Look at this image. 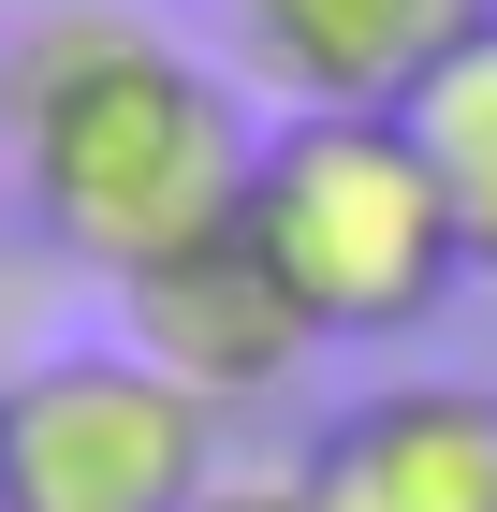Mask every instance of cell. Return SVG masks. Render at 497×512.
Masks as SVG:
<instances>
[{
    "label": "cell",
    "instance_id": "1",
    "mask_svg": "<svg viewBox=\"0 0 497 512\" xmlns=\"http://www.w3.org/2000/svg\"><path fill=\"white\" fill-rule=\"evenodd\" d=\"M0 161L30 235L88 278H147L249 220V88L161 30L147 0H30L0 30Z\"/></svg>",
    "mask_w": 497,
    "mask_h": 512
},
{
    "label": "cell",
    "instance_id": "2",
    "mask_svg": "<svg viewBox=\"0 0 497 512\" xmlns=\"http://www.w3.org/2000/svg\"><path fill=\"white\" fill-rule=\"evenodd\" d=\"M249 249L293 278L322 352H395L483 278L410 118H278L249 161Z\"/></svg>",
    "mask_w": 497,
    "mask_h": 512
},
{
    "label": "cell",
    "instance_id": "3",
    "mask_svg": "<svg viewBox=\"0 0 497 512\" xmlns=\"http://www.w3.org/2000/svg\"><path fill=\"white\" fill-rule=\"evenodd\" d=\"M205 483H220V410L176 395L132 337L15 366V395H0V512H205Z\"/></svg>",
    "mask_w": 497,
    "mask_h": 512
},
{
    "label": "cell",
    "instance_id": "4",
    "mask_svg": "<svg viewBox=\"0 0 497 512\" xmlns=\"http://www.w3.org/2000/svg\"><path fill=\"white\" fill-rule=\"evenodd\" d=\"M117 337L161 366L176 395H205V410H278V395L322 366V322L293 308V278L249 249V220L234 235H205V249H176V264H147V278H117Z\"/></svg>",
    "mask_w": 497,
    "mask_h": 512
},
{
    "label": "cell",
    "instance_id": "5",
    "mask_svg": "<svg viewBox=\"0 0 497 512\" xmlns=\"http://www.w3.org/2000/svg\"><path fill=\"white\" fill-rule=\"evenodd\" d=\"M307 498L322 512H497V381L410 366L307 425Z\"/></svg>",
    "mask_w": 497,
    "mask_h": 512
},
{
    "label": "cell",
    "instance_id": "6",
    "mask_svg": "<svg viewBox=\"0 0 497 512\" xmlns=\"http://www.w3.org/2000/svg\"><path fill=\"white\" fill-rule=\"evenodd\" d=\"M497 0H234V74L278 118H395Z\"/></svg>",
    "mask_w": 497,
    "mask_h": 512
},
{
    "label": "cell",
    "instance_id": "7",
    "mask_svg": "<svg viewBox=\"0 0 497 512\" xmlns=\"http://www.w3.org/2000/svg\"><path fill=\"white\" fill-rule=\"evenodd\" d=\"M410 118V147H424V176L454 191V220H468V264H497V15L439 59V74L395 103Z\"/></svg>",
    "mask_w": 497,
    "mask_h": 512
},
{
    "label": "cell",
    "instance_id": "8",
    "mask_svg": "<svg viewBox=\"0 0 497 512\" xmlns=\"http://www.w3.org/2000/svg\"><path fill=\"white\" fill-rule=\"evenodd\" d=\"M205 512H322V498H307V469H220Z\"/></svg>",
    "mask_w": 497,
    "mask_h": 512
},
{
    "label": "cell",
    "instance_id": "9",
    "mask_svg": "<svg viewBox=\"0 0 497 512\" xmlns=\"http://www.w3.org/2000/svg\"><path fill=\"white\" fill-rule=\"evenodd\" d=\"M0 293H15V235H0Z\"/></svg>",
    "mask_w": 497,
    "mask_h": 512
},
{
    "label": "cell",
    "instance_id": "10",
    "mask_svg": "<svg viewBox=\"0 0 497 512\" xmlns=\"http://www.w3.org/2000/svg\"><path fill=\"white\" fill-rule=\"evenodd\" d=\"M0 15H30V0H0Z\"/></svg>",
    "mask_w": 497,
    "mask_h": 512
},
{
    "label": "cell",
    "instance_id": "11",
    "mask_svg": "<svg viewBox=\"0 0 497 512\" xmlns=\"http://www.w3.org/2000/svg\"><path fill=\"white\" fill-rule=\"evenodd\" d=\"M483 293H497V264H483Z\"/></svg>",
    "mask_w": 497,
    "mask_h": 512
},
{
    "label": "cell",
    "instance_id": "12",
    "mask_svg": "<svg viewBox=\"0 0 497 512\" xmlns=\"http://www.w3.org/2000/svg\"><path fill=\"white\" fill-rule=\"evenodd\" d=\"M0 395H15V381H0Z\"/></svg>",
    "mask_w": 497,
    "mask_h": 512
}]
</instances>
